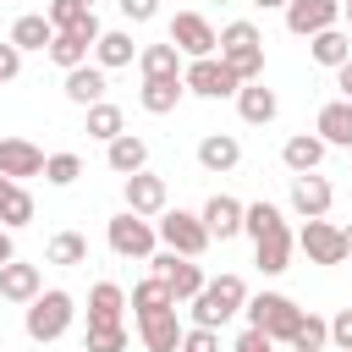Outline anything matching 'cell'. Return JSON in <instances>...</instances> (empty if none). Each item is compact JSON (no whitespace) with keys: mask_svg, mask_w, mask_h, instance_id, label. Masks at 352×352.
I'll return each mask as SVG.
<instances>
[{"mask_svg":"<svg viewBox=\"0 0 352 352\" xmlns=\"http://www.w3.org/2000/svg\"><path fill=\"white\" fill-rule=\"evenodd\" d=\"M170 44L187 55V60H204V55H220V33L204 11H176L170 16Z\"/></svg>","mask_w":352,"mask_h":352,"instance_id":"cell-9","label":"cell"},{"mask_svg":"<svg viewBox=\"0 0 352 352\" xmlns=\"http://www.w3.org/2000/svg\"><path fill=\"white\" fill-rule=\"evenodd\" d=\"M138 60V44H132V33L126 28H104L99 33V44H94V66H104V72H121V66H132Z\"/></svg>","mask_w":352,"mask_h":352,"instance_id":"cell-24","label":"cell"},{"mask_svg":"<svg viewBox=\"0 0 352 352\" xmlns=\"http://www.w3.org/2000/svg\"><path fill=\"white\" fill-rule=\"evenodd\" d=\"M11 44L28 55V50H44L50 55V44H55V28H50V16H38V11H28V16H16L11 22Z\"/></svg>","mask_w":352,"mask_h":352,"instance_id":"cell-29","label":"cell"},{"mask_svg":"<svg viewBox=\"0 0 352 352\" xmlns=\"http://www.w3.org/2000/svg\"><path fill=\"white\" fill-rule=\"evenodd\" d=\"M28 220H33V192H28V187H16V192L6 198V209H0V226H6V231H22Z\"/></svg>","mask_w":352,"mask_h":352,"instance_id":"cell-39","label":"cell"},{"mask_svg":"<svg viewBox=\"0 0 352 352\" xmlns=\"http://www.w3.org/2000/svg\"><path fill=\"white\" fill-rule=\"evenodd\" d=\"M182 94H187V82H182V77H143L138 104H143L148 116H170V110L182 104Z\"/></svg>","mask_w":352,"mask_h":352,"instance_id":"cell-25","label":"cell"},{"mask_svg":"<svg viewBox=\"0 0 352 352\" xmlns=\"http://www.w3.org/2000/svg\"><path fill=\"white\" fill-rule=\"evenodd\" d=\"M182 352H220V330H204V324H192V330L182 336Z\"/></svg>","mask_w":352,"mask_h":352,"instance_id":"cell-41","label":"cell"},{"mask_svg":"<svg viewBox=\"0 0 352 352\" xmlns=\"http://www.w3.org/2000/svg\"><path fill=\"white\" fill-rule=\"evenodd\" d=\"M308 55H314V66L341 72V66L352 60V38H346L341 28H324V33H314V38H308Z\"/></svg>","mask_w":352,"mask_h":352,"instance_id":"cell-26","label":"cell"},{"mask_svg":"<svg viewBox=\"0 0 352 352\" xmlns=\"http://www.w3.org/2000/svg\"><path fill=\"white\" fill-rule=\"evenodd\" d=\"M104 242H110L116 258H154V253H160L154 220H143V214H132V209H121V214L104 220Z\"/></svg>","mask_w":352,"mask_h":352,"instance_id":"cell-4","label":"cell"},{"mask_svg":"<svg viewBox=\"0 0 352 352\" xmlns=\"http://www.w3.org/2000/svg\"><path fill=\"white\" fill-rule=\"evenodd\" d=\"M44 292V275H38V264H22V258H11V264H0V297L6 302H33Z\"/></svg>","mask_w":352,"mask_h":352,"instance_id":"cell-18","label":"cell"},{"mask_svg":"<svg viewBox=\"0 0 352 352\" xmlns=\"http://www.w3.org/2000/svg\"><path fill=\"white\" fill-rule=\"evenodd\" d=\"M121 198H126V209H132V214H143V220H160V214L170 209L165 176H154V170H138V176H126V182H121Z\"/></svg>","mask_w":352,"mask_h":352,"instance_id":"cell-11","label":"cell"},{"mask_svg":"<svg viewBox=\"0 0 352 352\" xmlns=\"http://www.w3.org/2000/svg\"><path fill=\"white\" fill-rule=\"evenodd\" d=\"M50 264H88V236L82 231H55L50 248H44Z\"/></svg>","mask_w":352,"mask_h":352,"instance_id":"cell-33","label":"cell"},{"mask_svg":"<svg viewBox=\"0 0 352 352\" xmlns=\"http://www.w3.org/2000/svg\"><path fill=\"white\" fill-rule=\"evenodd\" d=\"M16 187H22V182H11V176H0V209H6V198H11Z\"/></svg>","mask_w":352,"mask_h":352,"instance_id":"cell-47","label":"cell"},{"mask_svg":"<svg viewBox=\"0 0 352 352\" xmlns=\"http://www.w3.org/2000/svg\"><path fill=\"white\" fill-rule=\"evenodd\" d=\"M121 132H126V116H121V104L99 99V104L88 110V138H99V143H116Z\"/></svg>","mask_w":352,"mask_h":352,"instance_id":"cell-32","label":"cell"},{"mask_svg":"<svg viewBox=\"0 0 352 352\" xmlns=\"http://www.w3.org/2000/svg\"><path fill=\"white\" fill-rule=\"evenodd\" d=\"M341 16H346V22H352V0H341Z\"/></svg>","mask_w":352,"mask_h":352,"instance_id":"cell-50","label":"cell"},{"mask_svg":"<svg viewBox=\"0 0 352 352\" xmlns=\"http://www.w3.org/2000/svg\"><path fill=\"white\" fill-rule=\"evenodd\" d=\"M220 60L242 77V82H258L264 77V33L242 16V22H226L220 28Z\"/></svg>","mask_w":352,"mask_h":352,"instance_id":"cell-3","label":"cell"},{"mask_svg":"<svg viewBox=\"0 0 352 352\" xmlns=\"http://www.w3.org/2000/svg\"><path fill=\"white\" fill-rule=\"evenodd\" d=\"M138 72L143 77H182V50L165 38V44H143L138 50Z\"/></svg>","mask_w":352,"mask_h":352,"instance_id":"cell-30","label":"cell"},{"mask_svg":"<svg viewBox=\"0 0 352 352\" xmlns=\"http://www.w3.org/2000/svg\"><path fill=\"white\" fill-rule=\"evenodd\" d=\"M44 165H50V154H44L38 143H28V138H0V176L22 182V176H44Z\"/></svg>","mask_w":352,"mask_h":352,"instance_id":"cell-14","label":"cell"},{"mask_svg":"<svg viewBox=\"0 0 352 352\" xmlns=\"http://www.w3.org/2000/svg\"><path fill=\"white\" fill-rule=\"evenodd\" d=\"M77 176H82V160L77 154H50V165H44V182L50 187H72Z\"/></svg>","mask_w":352,"mask_h":352,"instance_id":"cell-40","label":"cell"},{"mask_svg":"<svg viewBox=\"0 0 352 352\" xmlns=\"http://www.w3.org/2000/svg\"><path fill=\"white\" fill-rule=\"evenodd\" d=\"M121 308H126V292L116 280L88 286V324H121Z\"/></svg>","mask_w":352,"mask_h":352,"instance_id":"cell-28","label":"cell"},{"mask_svg":"<svg viewBox=\"0 0 352 352\" xmlns=\"http://www.w3.org/2000/svg\"><path fill=\"white\" fill-rule=\"evenodd\" d=\"M116 6H121L126 22H154L160 16V0H116Z\"/></svg>","mask_w":352,"mask_h":352,"instance_id":"cell-43","label":"cell"},{"mask_svg":"<svg viewBox=\"0 0 352 352\" xmlns=\"http://www.w3.org/2000/svg\"><path fill=\"white\" fill-rule=\"evenodd\" d=\"M314 132L324 138V148H352V99H330L319 110Z\"/></svg>","mask_w":352,"mask_h":352,"instance_id":"cell-23","label":"cell"},{"mask_svg":"<svg viewBox=\"0 0 352 352\" xmlns=\"http://www.w3.org/2000/svg\"><path fill=\"white\" fill-rule=\"evenodd\" d=\"M220 6H226V0H220Z\"/></svg>","mask_w":352,"mask_h":352,"instance_id":"cell-53","label":"cell"},{"mask_svg":"<svg viewBox=\"0 0 352 352\" xmlns=\"http://www.w3.org/2000/svg\"><path fill=\"white\" fill-rule=\"evenodd\" d=\"M275 110H280V99H275V88H264V77H258V82H242V94H236V116H242L248 126H270Z\"/></svg>","mask_w":352,"mask_h":352,"instance_id":"cell-22","label":"cell"},{"mask_svg":"<svg viewBox=\"0 0 352 352\" xmlns=\"http://www.w3.org/2000/svg\"><path fill=\"white\" fill-rule=\"evenodd\" d=\"M297 248L308 253V264H346V236H341V226H330V220H302V231H297Z\"/></svg>","mask_w":352,"mask_h":352,"instance_id":"cell-10","label":"cell"},{"mask_svg":"<svg viewBox=\"0 0 352 352\" xmlns=\"http://www.w3.org/2000/svg\"><path fill=\"white\" fill-rule=\"evenodd\" d=\"M346 38H352V33H346Z\"/></svg>","mask_w":352,"mask_h":352,"instance_id":"cell-51","label":"cell"},{"mask_svg":"<svg viewBox=\"0 0 352 352\" xmlns=\"http://www.w3.org/2000/svg\"><path fill=\"white\" fill-rule=\"evenodd\" d=\"M182 82H187V94H198V99H236V94H242V77H236L220 55L187 60V66H182Z\"/></svg>","mask_w":352,"mask_h":352,"instance_id":"cell-7","label":"cell"},{"mask_svg":"<svg viewBox=\"0 0 352 352\" xmlns=\"http://www.w3.org/2000/svg\"><path fill=\"white\" fill-rule=\"evenodd\" d=\"M138 336H143V346H148V352H182L187 324H182V314H176V308H165V314L138 319Z\"/></svg>","mask_w":352,"mask_h":352,"instance_id":"cell-17","label":"cell"},{"mask_svg":"<svg viewBox=\"0 0 352 352\" xmlns=\"http://www.w3.org/2000/svg\"><path fill=\"white\" fill-rule=\"evenodd\" d=\"M104 165L126 182V176H138V170H148V143H143L138 132H121L116 143H104Z\"/></svg>","mask_w":352,"mask_h":352,"instance_id":"cell-19","label":"cell"},{"mask_svg":"<svg viewBox=\"0 0 352 352\" xmlns=\"http://www.w3.org/2000/svg\"><path fill=\"white\" fill-rule=\"evenodd\" d=\"M148 264H154V275H160V280L170 286V297H176V302H192V297H198V292L209 286L204 264H198V258H182V253H170V248H160V253H154Z\"/></svg>","mask_w":352,"mask_h":352,"instance_id":"cell-8","label":"cell"},{"mask_svg":"<svg viewBox=\"0 0 352 352\" xmlns=\"http://www.w3.org/2000/svg\"><path fill=\"white\" fill-rule=\"evenodd\" d=\"M88 38H77V33H55V44H50V60L60 66V72H77V66H88Z\"/></svg>","mask_w":352,"mask_h":352,"instance_id":"cell-36","label":"cell"},{"mask_svg":"<svg viewBox=\"0 0 352 352\" xmlns=\"http://www.w3.org/2000/svg\"><path fill=\"white\" fill-rule=\"evenodd\" d=\"M275 226H286V214H280V204H270V198H258V204H248V214H242V231L258 242V236H270Z\"/></svg>","mask_w":352,"mask_h":352,"instance_id":"cell-37","label":"cell"},{"mask_svg":"<svg viewBox=\"0 0 352 352\" xmlns=\"http://www.w3.org/2000/svg\"><path fill=\"white\" fill-rule=\"evenodd\" d=\"M280 165H286L292 176H314V170L324 165V138H319V132H292V138L280 143Z\"/></svg>","mask_w":352,"mask_h":352,"instance_id":"cell-16","label":"cell"},{"mask_svg":"<svg viewBox=\"0 0 352 352\" xmlns=\"http://www.w3.org/2000/svg\"><path fill=\"white\" fill-rule=\"evenodd\" d=\"M104 88H110V72L104 66H77V72H66V99L72 104H82V110H94L99 99H104Z\"/></svg>","mask_w":352,"mask_h":352,"instance_id":"cell-21","label":"cell"},{"mask_svg":"<svg viewBox=\"0 0 352 352\" xmlns=\"http://www.w3.org/2000/svg\"><path fill=\"white\" fill-rule=\"evenodd\" d=\"M280 16H286V28L297 38H314V33H324V28L341 22V0H292Z\"/></svg>","mask_w":352,"mask_h":352,"instance_id":"cell-12","label":"cell"},{"mask_svg":"<svg viewBox=\"0 0 352 352\" xmlns=\"http://www.w3.org/2000/svg\"><path fill=\"white\" fill-rule=\"evenodd\" d=\"M253 6H258V11H286L292 0H253Z\"/></svg>","mask_w":352,"mask_h":352,"instance_id":"cell-48","label":"cell"},{"mask_svg":"<svg viewBox=\"0 0 352 352\" xmlns=\"http://www.w3.org/2000/svg\"><path fill=\"white\" fill-rule=\"evenodd\" d=\"M248 324L253 330H264L270 341H286L292 346V330H297V319H302V308L286 297V292H258V297H248Z\"/></svg>","mask_w":352,"mask_h":352,"instance_id":"cell-5","label":"cell"},{"mask_svg":"<svg viewBox=\"0 0 352 352\" xmlns=\"http://www.w3.org/2000/svg\"><path fill=\"white\" fill-rule=\"evenodd\" d=\"M324 346H330V319L302 314L297 330H292V352H324Z\"/></svg>","mask_w":352,"mask_h":352,"instance_id":"cell-34","label":"cell"},{"mask_svg":"<svg viewBox=\"0 0 352 352\" xmlns=\"http://www.w3.org/2000/svg\"><path fill=\"white\" fill-rule=\"evenodd\" d=\"M198 214H204V226H209V236H214V242H231V236H242V214H248V204H242V198H231V192H214Z\"/></svg>","mask_w":352,"mask_h":352,"instance_id":"cell-15","label":"cell"},{"mask_svg":"<svg viewBox=\"0 0 352 352\" xmlns=\"http://www.w3.org/2000/svg\"><path fill=\"white\" fill-rule=\"evenodd\" d=\"M341 236H346V258H352V226H341Z\"/></svg>","mask_w":352,"mask_h":352,"instance_id":"cell-49","label":"cell"},{"mask_svg":"<svg viewBox=\"0 0 352 352\" xmlns=\"http://www.w3.org/2000/svg\"><path fill=\"white\" fill-rule=\"evenodd\" d=\"M11 258H16V242H11V231L0 226V264H11Z\"/></svg>","mask_w":352,"mask_h":352,"instance_id":"cell-46","label":"cell"},{"mask_svg":"<svg viewBox=\"0 0 352 352\" xmlns=\"http://www.w3.org/2000/svg\"><path fill=\"white\" fill-rule=\"evenodd\" d=\"M44 16H50V28H55V33H77V28L94 16V6H88V0H50V6H44Z\"/></svg>","mask_w":352,"mask_h":352,"instance_id":"cell-35","label":"cell"},{"mask_svg":"<svg viewBox=\"0 0 352 352\" xmlns=\"http://www.w3.org/2000/svg\"><path fill=\"white\" fill-rule=\"evenodd\" d=\"M336 204V187L314 170V176H292V214L297 220H324Z\"/></svg>","mask_w":352,"mask_h":352,"instance_id":"cell-13","label":"cell"},{"mask_svg":"<svg viewBox=\"0 0 352 352\" xmlns=\"http://www.w3.org/2000/svg\"><path fill=\"white\" fill-rule=\"evenodd\" d=\"M16 72H22V50H16L11 38H6V44H0V88H6V82H11Z\"/></svg>","mask_w":352,"mask_h":352,"instance_id":"cell-45","label":"cell"},{"mask_svg":"<svg viewBox=\"0 0 352 352\" xmlns=\"http://www.w3.org/2000/svg\"><path fill=\"white\" fill-rule=\"evenodd\" d=\"M72 319H77V297L72 292H60V286H50V292H38L28 308H22V330H28V341H60L66 330H72Z\"/></svg>","mask_w":352,"mask_h":352,"instance_id":"cell-1","label":"cell"},{"mask_svg":"<svg viewBox=\"0 0 352 352\" xmlns=\"http://www.w3.org/2000/svg\"><path fill=\"white\" fill-rule=\"evenodd\" d=\"M82 352H126V324H88Z\"/></svg>","mask_w":352,"mask_h":352,"instance_id":"cell-38","label":"cell"},{"mask_svg":"<svg viewBox=\"0 0 352 352\" xmlns=\"http://www.w3.org/2000/svg\"><path fill=\"white\" fill-rule=\"evenodd\" d=\"M154 231H160V242H165L170 253H182V258H204V248L214 242L209 226H204V214H192V209H165V214L154 220Z\"/></svg>","mask_w":352,"mask_h":352,"instance_id":"cell-6","label":"cell"},{"mask_svg":"<svg viewBox=\"0 0 352 352\" xmlns=\"http://www.w3.org/2000/svg\"><path fill=\"white\" fill-rule=\"evenodd\" d=\"M165 308H176V297H170V286H165L160 275H148V280H138V286H132V314H138V319L165 314Z\"/></svg>","mask_w":352,"mask_h":352,"instance_id":"cell-31","label":"cell"},{"mask_svg":"<svg viewBox=\"0 0 352 352\" xmlns=\"http://www.w3.org/2000/svg\"><path fill=\"white\" fill-rule=\"evenodd\" d=\"M88 6H94V0H88Z\"/></svg>","mask_w":352,"mask_h":352,"instance_id":"cell-52","label":"cell"},{"mask_svg":"<svg viewBox=\"0 0 352 352\" xmlns=\"http://www.w3.org/2000/svg\"><path fill=\"white\" fill-rule=\"evenodd\" d=\"M198 165H204V170H236V165H242V143H236L231 132H209V138L198 143Z\"/></svg>","mask_w":352,"mask_h":352,"instance_id":"cell-27","label":"cell"},{"mask_svg":"<svg viewBox=\"0 0 352 352\" xmlns=\"http://www.w3.org/2000/svg\"><path fill=\"white\" fill-rule=\"evenodd\" d=\"M231 352H275V341H270L264 330H253V324H248V330L236 336V346H231Z\"/></svg>","mask_w":352,"mask_h":352,"instance_id":"cell-44","label":"cell"},{"mask_svg":"<svg viewBox=\"0 0 352 352\" xmlns=\"http://www.w3.org/2000/svg\"><path fill=\"white\" fill-rule=\"evenodd\" d=\"M330 346H336V352H352V308H341V314L330 319Z\"/></svg>","mask_w":352,"mask_h":352,"instance_id":"cell-42","label":"cell"},{"mask_svg":"<svg viewBox=\"0 0 352 352\" xmlns=\"http://www.w3.org/2000/svg\"><path fill=\"white\" fill-rule=\"evenodd\" d=\"M292 248H297L292 226H275L270 236H258V242H253V264H258L264 275H280V270H292Z\"/></svg>","mask_w":352,"mask_h":352,"instance_id":"cell-20","label":"cell"},{"mask_svg":"<svg viewBox=\"0 0 352 352\" xmlns=\"http://www.w3.org/2000/svg\"><path fill=\"white\" fill-rule=\"evenodd\" d=\"M192 324H204V330H220L226 319H236L242 308H248V280L242 275H214L192 302Z\"/></svg>","mask_w":352,"mask_h":352,"instance_id":"cell-2","label":"cell"}]
</instances>
